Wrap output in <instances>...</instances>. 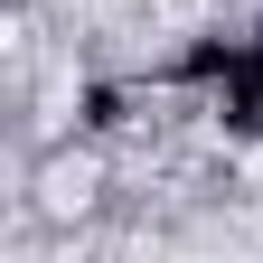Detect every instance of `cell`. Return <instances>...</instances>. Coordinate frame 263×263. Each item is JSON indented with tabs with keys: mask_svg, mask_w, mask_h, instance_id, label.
<instances>
[{
	"mask_svg": "<svg viewBox=\"0 0 263 263\" xmlns=\"http://www.w3.org/2000/svg\"><path fill=\"white\" fill-rule=\"evenodd\" d=\"M38 207H47V216L94 207V170H85V160H57V170H47V188H38Z\"/></svg>",
	"mask_w": 263,
	"mask_h": 263,
	"instance_id": "6da1fadb",
	"label": "cell"
}]
</instances>
